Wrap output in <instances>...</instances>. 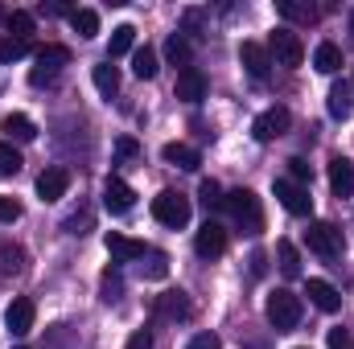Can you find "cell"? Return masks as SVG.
<instances>
[{
	"instance_id": "cell-1",
	"label": "cell",
	"mask_w": 354,
	"mask_h": 349,
	"mask_svg": "<svg viewBox=\"0 0 354 349\" xmlns=\"http://www.w3.org/2000/svg\"><path fill=\"white\" fill-rule=\"evenodd\" d=\"M223 210L231 214V222L243 230V235H260L264 230V210H260V197L252 189H231L223 197Z\"/></svg>"
},
{
	"instance_id": "cell-2",
	"label": "cell",
	"mask_w": 354,
	"mask_h": 349,
	"mask_svg": "<svg viewBox=\"0 0 354 349\" xmlns=\"http://www.w3.org/2000/svg\"><path fill=\"white\" fill-rule=\"evenodd\" d=\"M264 312H268V325H272L276 333H288V329L301 325V296H292L288 288H276V292L268 296Z\"/></svg>"
},
{
	"instance_id": "cell-3",
	"label": "cell",
	"mask_w": 354,
	"mask_h": 349,
	"mask_svg": "<svg viewBox=\"0 0 354 349\" xmlns=\"http://www.w3.org/2000/svg\"><path fill=\"white\" fill-rule=\"evenodd\" d=\"M71 62V50L66 46H41L37 50V58H33V70H29V83L33 87H50L58 74H62V66Z\"/></svg>"
},
{
	"instance_id": "cell-4",
	"label": "cell",
	"mask_w": 354,
	"mask_h": 349,
	"mask_svg": "<svg viewBox=\"0 0 354 349\" xmlns=\"http://www.w3.org/2000/svg\"><path fill=\"white\" fill-rule=\"evenodd\" d=\"M305 243H309V251L313 255H322V259H342V230L334 226V222H309V230H305Z\"/></svg>"
},
{
	"instance_id": "cell-5",
	"label": "cell",
	"mask_w": 354,
	"mask_h": 349,
	"mask_svg": "<svg viewBox=\"0 0 354 349\" xmlns=\"http://www.w3.org/2000/svg\"><path fill=\"white\" fill-rule=\"evenodd\" d=\"M153 218L161 222V226H169V230H181L185 222H189V201L174 193V189H161L157 197H153Z\"/></svg>"
},
{
	"instance_id": "cell-6",
	"label": "cell",
	"mask_w": 354,
	"mask_h": 349,
	"mask_svg": "<svg viewBox=\"0 0 354 349\" xmlns=\"http://www.w3.org/2000/svg\"><path fill=\"white\" fill-rule=\"evenodd\" d=\"M268 54H272L280 66H301V62H305V46H301V37H297L288 25L272 29V37H268Z\"/></svg>"
},
{
	"instance_id": "cell-7",
	"label": "cell",
	"mask_w": 354,
	"mask_h": 349,
	"mask_svg": "<svg viewBox=\"0 0 354 349\" xmlns=\"http://www.w3.org/2000/svg\"><path fill=\"white\" fill-rule=\"evenodd\" d=\"M272 193H276V201H280L288 214H297V218H309V214H313V197H309V189H305V185H297V181L280 177V181L272 185Z\"/></svg>"
},
{
	"instance_id": "cell-8",
	"label": "cell",
	"mask_w": 354,
	"mask_h": 349,
	"mask_svg": "<svg viewBox=\"0 0 354 349\" xmlns=\"http://www.w3.org/2000/svg\"><path fill=\"white\" fill-rule=\"evenodd\" d=\"M288 128H292V115H288V107H268V111H260V115H256V123H252V136H256L260 144H268V140H280Z\"/></svg>"
},
{
	"instance_id": "cell-9",
	"label": "cell",
	"mask_w": 354,
	"mask_h": 349,
	"mask_svg": "<svg viewBox=\"0 0 354 349\" xmlns=\"http://www.w3.org/2000/svg\"><path fill=\"white\" fill-rule=\"evenodd\" d=\"M194 251H198L202 259H218V255L227 251V226H223V222H214V218H206V222H202V230L194 235Z\"/></svg>"
},
{
	"instance_id": "cell-10",
	"label": "cell",
	"mask_w": 354,
	"mask_h": 349,
	"mask_svg": "<svg viewBox=\"0 0 354 349\" xmlns=\"http://www.w3.org/2000/svg\"><path fill=\"white\" fill-rule=\"evenodd\" d=\"M103 206H107L111 214H128V210L136 206L132 185H128L124 177H107V181H103Z\"/></svg>"
},
{
	"instance_id": "cell-11",
	"label": "cell",
	"mask_w": 354,
	"mask_h": 349,
	"mask_svg": "<svg viewBox=\"0 0 354 349\" xmlns=\"http://www.w3.org/2000/svg\"><path fill=\"white\" fill-rule=\"evenodd\" d=\"M103 247H107L111 263H136V259H145V255H149V247H145V243H136V239H128V235H115V230L103 239Z\"/></svg>"
},
{
	"instance_id": "cell-12",
	"label": "cell",
	"mask_w": 354,
	"mask_h": 349,
	"mask_svg": "<svg viewBox=\"0 0 354 349\" xmlns=\"http://www.w3.org/2000/svg\"><path fill=\"white\" fill-rule=\"evenodd\" d=\"M305 296H309V304L322 308V312H338V308H342V292H338L330 279H309V283H305Z\"/></svg>"
},
{
	"instance_id": "cell-13",
	"label": "cell",
	"mask_w": 354,
	"mask_h": 349,
	"mask_svg": "<svg viewBox=\"0 0 354 349\" xmlns=\"http://www.w3.org/2000/svg\"><path fill=\"white\" fill-rule=\"evenodd\" d=\"M177 99L181 103H202L206 99V74L198 70V66H185V70H177Z\"/></svg>"
},
{
	"instance_id": "cell-14",
	"label": "cell",
	"mask_w": 354,
	"mask_h": 349,
	"mask_svg": "<svg viewBox=\"0 0 354 349\" xmlns=\"http://www.w3.org/2000/svg\"><path fill=\"white\" fill-rule=\"evenodd\" d=\"M4 325H8L12 337L29 333V329H33V300H29V296H17V300L4 308Z\"/></svg>"
},
{
	"instance_id": "cell-15",
	"label": "cell",
	"mask_w": 354,
	"mask_h": 349,
	"mask_svg": "<svg viewBox=\"0 0 354 349\" xmlns=\"http://www.w3.org/2000/svg\"><path fill=\"white\" fill-rule=\"evenodd\" d=\"M239 62H243V70L252 79H268V70H272V54H268V46H260V41H243Z\"/></svg>"
},
{
	"instance_id": "cell-16",
	"label": "cell",
	"mask_w": 354,
	"mask_h": 349,
	"mask_svg": "<svg viewBox=\"0 0 354 349\" xmlns=\"http://www.w3.org/2000/svg\"><path fill=\"white\" fill-rule=\"evenodd\" d=\"M66 189H71V173L62 165H54V169H46V173L37 177V197L41 201H58Z\"/></svg>"
},
{
	"instance_id": "cell-17",
	"label": "cell",
	"mask_w": 354,
	"mask_h": 349,
	"mask_svg": "<svg viewBox=\"0 0 354 349\" xmlns=\"http://www.w3.org/2000/svg\"><path fill=\"white\" fill-rule=\"evenodd\" d=\"M276 12H280L284 21H292V25H313V21L322 17V8L309 4V0H276Z\"/></svg>"
},
{
	"instance_id": "cell-18",
	"label": "cell",
	"mask_w": 354,
	"mask_h": 349,
	"mask_svg": "<svg viewBox=\"0 0 354 349\" xmlns=\"http://www.w3.org/2000/svg\"><path fill=\"white\" fill-rule=\"evenodd\" d=\"M161 157H165V165H174V169H185V173H194L198 165H202V152L198 148H189V144H165L161 148Z\"/></svg>"
},
{
	"instance_id": "cell-19",
	"label": "cell",
	"mask_w": 354,
	"mask_h": 349,
	"mask_svg": "<svg viewBox=\"0 0 354 349\" xmlns=\"http://www.w3.org/2000/svg\"><path fill=\"white\" fill-rule=\"evenodd\" d=\"M330 189H334L338 197H351L354 193V165L346 157H334V161H330Z\"/></svg>"
},
{
	"instance_id": "cell-20",
	"label": "cell",
	"mask_w": 354,
	"mask_h": 349,
	"mask_svg": "<svg viewBox=\"0 0 354 349\" xmlns=\"http://www.w3.org/2000/svg\"><path fill=\"white\" fill-rule=\"evenodd\" d=\"M0 132L8 136V144H12V140H21V144H29V140L37 136V128H33V119H29V115H21V111H12V115H4V123H0Z\"/></svg>"
},
{
	"instance_id": "cell-21",
	"label": "cell",
	"mask_w": 354,
	"mask_h": 349,
	"mask_svg": "<svg viewBox=\"0 0 354 349\" xmlns=\"http://www.w3.org/2000/svg\"><path fill=\"white\" fill-rule=\"evenodd\" d=\"M194 308H189V300H185V292H165V296H157V317H165V321H185Z\"/></svg>"
},
{
	"instance_id": "cell-22",
	"label": "cell",
	"mask_w": 354,
	"mask_h": 349,
	"mask_svg": "<svg viewBox=\"0 0 354 349\" xmlns=\"http://www.w3.org/2000/svg\"><path fill=\"white\" fill-rule=\"evenodd\" d=\"M313 66H317L322 74H338V70H342V50H338L334 41H322V46L313 50Z\"/></svg>"
},
{
	"instance_id": "cell-23",
	"label": "cell",
	"mask_w": 354,
	"mask_h": 349,
	"mask_svg": "<svg viewBox=\"0 0 354 349\" xmlns=\"http://www.w3.org/2000/svg\"><path fill=\"white\" fill-rule=\"evenodd\" d=\"M91 79H95V90H99L103 99H111V94L120 90V70H115L111 62H99V66L91 70Z\"/></svg>"
},
{
	"instance_id": "cell-24",
	"label": "cell",
	"mask_w": 354,
	"mask_h": 349,
	"mask_svg": "<svg viewBox=\"0 0 354 349\" xmlns=\"http://www.w3.org/2000/svg\"><path fill=\"white\" fill-rule=\"evenodd\" d=\"M354 111V87L351 83H338V87L330 90V115L334 119H346Z\"/></svg>"
},
{
	"instance_id": "cell-25",
	"label": "cell",
	"mask_w": 354,
	"mask_h": 349,
	"mask_svg": "<svg viewBox=\"0 0 354 349\" xmlns=\"http://www.w3.org/2000/svg\"><path fill=\"white\" fill-rule=\"evenodd\" d=\"M276 259H280V271H284L288 279H297V275H301V251H297L288 239H280V243H276Z\"/></svg>"
},
{
	"instance_id": "cell-26",
	"label": "cell",
	"mask_w": 354,
	"mask_h": 349,
	"mask_svg": "<svg viewBox=\"0 0 354 349\" xmlns=\"http://www.w3.org/2000/svg\"><path fill=\"white\" fill-rule=\"evenodd\" d=\"M4 29H8V37H21V41H29V37H33V12H25V8H12V12H8V21H4Z\"/></svg>"
},
{
	"instance_id": "cell-27",
	"label": "cell",
	"mask_w": 354,
	"mask_h": 349,
	"mask_svg": "<svg viewBox=\"0 0 354 349\" xmlns=\"http://www.w3.org/2000/svg\"><path fill=\"white\" fill-rule=\"evenodd\" d=\"M132 41H136V29H132V25L111 29V41H107V62H111V58H124V54L132 50Z\"/></svg>"
},
{
	"instance_id": "cell-28",
	"label": "cell",
	"mask_w": 354,
	"mask_h": 349,
	"mask_svg": "<svg viewBox=\"0 0 354 349\" xmlns=\"http://www.w3.org/2000/svg\"><path fill=\"white\" fill-rule=\"evenodd\" d=\"M71 29H75L79 37H95V33H99V12H95V8H75V12H71Z\"/></svg>"
},
{
	"instance_id": "cell-29",
	"label": "cell",
	"mask_w": 354,
	"mask_h": 349,
	"mask_svg": "<svg viewBox=\"0 0 354 349\" xmlns=\"http://www.w3.org/2000/svg\"><path fill=\"white\" fill-rule=\"evenodd\" d=\"M165 58H169L174 66H181V70H185V66H189V58H194V46H189L181 33H174V37L165 41Z\"/></svg>"
},
{
	"instance_id": "cell-30",
	"label": "cell",
	"mask_w": 354,
	"mask_h": 349,
	"mask_svg": "<svg viewBox=\"0 0 354 349\" xmlns=\"http://www.w3.org/2000/svg\"><path fill=\"white\" fill-rule=\"evenodd\" d=\"M157 70H161V66H157V54H153L149 46L132 54V74H136V79H157Z\"/></svg>"
},
{
	"instance_id": "cell-31",
	"label": "cell",
	"mask_w": 354,
	"mask_h": 349,
	"mask_svg": "<svg viewBox=\"0 0 354 349\" xmlns=\"http://www.w3.org/2000/svg\"><path fill=\"white\" fill-rule=\"evenodd\" d=\"M99 288H103V304H115V300L124 296V279H120V271H115V267H107V271H103V279H99Z\"/></svg>"
},
{
	"instance_id": "cell-32",
	"label": "cell",
	"mask_w": 354,
	"mask_h": 349,
	"mask_svg": "<svg viewBox=\"0 0 354 349\" xmlns=\"http://www.w3.org/2000/svg\"><path fill=\"white\" fill-rule=\"evenodd\" d=\"M25 54H29V41L0 33V62H17V58H25Z\"/></svg>"
},
{
	"instance_id": "cell-33",
	"label": "cell",
	"mask_w": 354,
	"mask_h": 349,
	"mask_svg": "<svg viewBox=\"0 0 354 349\" xmlns=\"http://www.w3.org/2000/svg\"><path fill=\"white\" fill-rule=\"evenodd\" d=\"M21 152L8 144V140H0V177H12V173H21Z\"/></svg>"
},
{
	"instance_id": "cell-34",
	"label": "cell",
	"mask_w": 354,
	"mask_h": 349,
	"mask_svg": "<svg viewBox=\"0 0 354 349\" xmlns=\"http://www.w3.org/2000/svg\"><path fill=\"white\" fill-rule=\"evenodd\" d=\"M198 197H202V206H206V210H223V185H218V181H202Z\"/></svg>"
},
{
	"instance_id": "cell-35",
	"label": "cell",
	"mask_w": 354,
	"mask_h": 349,
	"mask_svg": "<svg viewBox=\"0 0 354 349\" xmlns=\"http://www.w3.org/2000/svg\"><path fill=\"white\" fill-rule=\"evenodd\" d=\"M21 263H25L21 247H8V243L0 247V271H4V275H17V271H21Z\"/></svg>"
},
{
	"instance_id": "cell-36",
	"label": "cell",
	"mask_w": 354,
	"mask_h": 349,
	"mask_svg": "<svg viewBox=\"0 0 354 349\" xmlns=\"http://www.w3.org/2000/svg\"><path fill=\"white\" fill-rule=\"evenodd\" d=\"M145 259H149V267H140V271H145L149 279H165V275H169V259H165L161 251H149Z\"/></svg>"
},
{
	"instance_id": "cell-37",
	"label": "cell",
	"mask_w": 354,
	"mask_h": 349,
	"mask_svg": "<svg viewBox=\"0 0 354 349\" xmlns=\"http://www.w3.org/2000/svg\"><path fill=\"white\" fill-rule=\"evenodd\" d=\"M288 181H297V185H305V189H309V181H313V169H309V161H305V157H292V161H288Z\"/></svg>"
},
{
	"instance_id": "cell-38",
	"label": "cell",
	"mask_w": 354,
	"mask_h": 349,
	"mask_svg": "<svg viewBox=\"0 0 354 349\" xmlns=\"http://www.w3.org/2000/svg\"><path fill=\"white\" fill-rule=\"evenodd\" d=\"M17 218H21V201L0 193V222H17Z\"/></svg>"
},
{
	"instance_id": "cell-39",
	"label": "cell",
	"mask_w": 354,
	"mask_h": 349,
	"mask_svg": "<svg viewBox=\"0 0 354 349\" xmlns=\"http://www.w3.org/2000/svg\"><path fill=\"white\" fill-rule=\"evenodd\" d=\"M185 349H223V341H218L214 333H198V337H189Z\"/></svg>"
},
{
	"instance_id": "cell-40",
	"label": "cell",
	"mask_w": 354,
	"mask_h": 349,
	"mask_svg": "<svg viewBox=\"0 0 354 349\" xmlns=\"http://www.w3.org/2000/svg\"><path fill=\"white\" fill-rule=\"evenodd\" d=\"M128 349H153V333H149V329H136V333L128 337Z\"/></svg>"
},
{
	"instance_id": "cell-41",
	"label": "cell",
	"mask_w": 354,
	"mask_h": 349,
	"mask_svg": "<svg viewBox=\"0 0 354 349\" xmlns=\"http://www.w3.org/2000/svg\"><path fill=\"white\" fill-rule=\"evenodd\" d=\"M330 349H354L351 333L346 329H330Z\"/></svg>"
},
{
	"instance_id": "cell-42",
	"label": "cell",
	"mask_w": 354,
	"mask_h": 349,
	"mask_svg": "<svg viewBox=\"0 0 354 349\" xmlns=\"http://www.w3.org/2000/svg\"><path fill=\"white\" fill-rule=\"evenodd\" d=\"M120 157H136V140L124 136V140H120Z\"/></svg>"
},
{
	"instance_id": "cell-43",
	"label": "cell",
	"mask_w": 354,
	"mask_h": 349,
	"mask_svg": "<svg viewBox=\"0 0 354 349\" xmlns=\"http://www.w3.org/2000/svg\"><path fill=\"white\" fill-rule=\"evenodd\" d=\"M4 21H8V8H4V4H0V25H4Z\"/></svg>"
},
{
	"instance_id": "cell-44",
	"label": "cell",
	"mask_w": 354,
	"mask_h": 349,
	"mask_svg": "<svg viewBox=\"0 0 354 349\" xmlns=\"http://www.w3.org/2000/svg\"><path fill=\"white\" fill-rule=\"evenodd\" d=\"M351 33H354V12H351Z\"/></svg>"
},
{
	"instance_id": "cell-45",
	"label": "cell",
	"mask_w": 354,
	"mask_h": 349,
	"mask_svg": "<svg viewBox=\"0 0 354 349\" xmlns=\"http://www.w3.org/2000/svg\"><path fill=\"white\" fill-rule=\"evenodd\" d=\"M17 349H25V346H17Z\"/></svg>"
}]
</instances>
